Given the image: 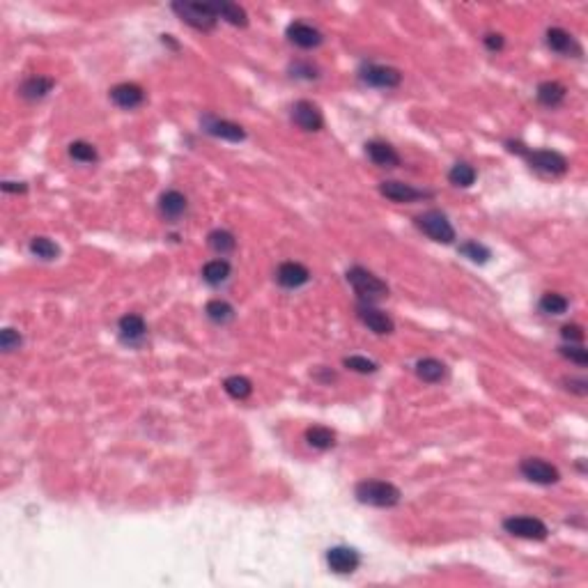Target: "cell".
<instances>
[{"label": "cell", "mask_w": 588, "mask_h": 588, "mask_svg": "<svg viewBox=\"0 0 588 588\" xmlns=\"http://www.w3.org/2000/svg\"><path fill=\"white\" fill-rule=\"evenodd\" d=\"M357 499L377 508H391L400 501V489L386 480H364L357 485Z\"/></svg>", "instance_id": "6da1fadb"}, {"label": "cell", "mask_w": 588, "mask_h": 588, "mask_svg": "<svg viewBox=\"0 0 588 588\" xmlns=\"http://www.w3.org/2000/svg\"><path fill=\"white\" fill-rule=\"evenodd\" d=\"M348 281L350 285L354 288V292L359 294L361 299H366V301H377V299H384L389 294V285L379 281L375 274H370V271H366V269H361V267H352L348 271Z\"/></svg>", "instance_id": "7a4b0ae2"}, {"label": "cell", "mask_w": 588, "mask_h": 588, "mask_svg": "<svg viewBox=\"0 0 588 588\" xmlns=\"http://www.w3.org/2000/svg\"><path fill=\"white\" fill-rule=\"evenodd\" d=\"M172 10L179 14L184 24L193 26L195 30H212L218 21L212 3H175Z\"/></svg>", "instance_id": "3957f363"}, {"label": "cell", "mask_w": 588, "mask_h": 588, "mask_svg": "<svg viewBox=\"0 0 588 588\" xmlns=\"http://www.w3.org/2000/svg\"><path fill=\"white\" fill-rule=\"evenodd\" d=\"M416 225L430 239L439 241V244H450V241L455 239V230H453V225H450V221L441 212H434V209L432 212L420 214L416 218Z\"/></svg>", "instance_id": "277c9868"}, {"label": "cell", "mask_w": 588, "mask_h": 588, "mask_svg": "<svg viewBox=\"0 0 588 588\" xmlns=\"http://www.w3.org/2000/svg\"><path fill=\"white\" fill-rule=\"evenodd\" d=\"M526 159H529L531 168L547 172V175H563L568 170V159L559 152H552V149H533V152H526Z\"/></svg>", "instance_id": "5b68a950"}, {"label": "cell", "mask_w": 588, "mask_h": 588, "mask_svg": "<svg viewBox=\"0 0 588 588\" xmlns=\"http://www.w3.org/2000/svg\"><path fill=\"white\" fill-rule=\"evenodd\" d=\"M503 529L510 535H517V538L524 540H545L549 533L545 522H540L535 517H508L503 522Z\"/></svg>", "instance_id": "8992f818"}, {"label": "cell", "mask_w": 588, "mask_h": 588, "mask_svg": "<svg viewBox=\"0 0 588 588\" xmlns=\"http://www.w3.org/2000/svg\"><path fill=\"white\" fill-rule=\"evenodd\" d=\"M519 471L524 473V478H529L531 482H538V485H552L561 478L559 469L554 464L545 462L540 457H526L519 464Z\"/></svg>", "instance_id": "52a82bcc"}, {"label": "cell", "mask_w": 588, "mask_h": 588, "mask_svg": "<svg viewBox=\"0 0 588 588\" xmlns=\"http://www.w3.org/2000/svg\"><path fill=\"white\" fill-rule=\"evenodd\" d=\"M361 79L368 85L375 88H395L400 85L402 74L395 70V67H382V65H368L361 70Z\"/></svg>", "instance_id": "ba28073f"}, {"label": "cell", "mask_w": 588, "mask_h": 588, "mask_svg": "<svg viewBox=\"0 0 588 588\" xmlns=\"http://www.w3.org/2000/svg\"><path fill=\"white\" fill-rule=\"evenodd\" d=\"M327 563L329 568L338 572V575H350L359 568V552L352 547H331L327 552Z\"/></svg>", "instance_id": "9c48e42d"}, {"label": "cell", "mask_w": 588, "mask_h": 588, "mask_svg": "<svg viewBox=\"0 0 588 588\" xmlns=\"http://www.w3.org/2000/svg\"><path fill=\"white\" fill-rule=\"evenodd\" d=\"M292 120H294V124H297L299 129H304V131H320L322 124H324L320 108L315 106V104H311V101H297V104H294Z\"/></svg>", "instance_id": "30bf717a"}, {"label": "cell", "mask_w": 588, "mask_h": 588, "mask_svg": "<svg viewBox=\"0 0 588 588\" xmlns=\"http://www.w3.org/2000/svg\"><path fill=\"white\" fill-rule=\"evenodd\" d=\"M288 37L292 44H297L301 49H315L322 44V33L318 28L304 24V21H294L288 28Z\"/></svg>", "instance_id": "8fae6325"}, {"label": "cell", "mask_w": 588, "mask_h": 588, "mask_svg": "<svg viewBox=\"0 0 588 588\" xmlns=\"http://www.w3.org/2000/svg\"><path fill=\"white\" fill-rule=\"evenodd\" d=\"M276 281L283 288H301V285L311 281V271L304 265H299V262H283L276 271Z\"/></svg>", "instance_id": "7c38bea8"}, {"label": "cell", "mask_w": 588, "mask_h": 588, "mask_svg": "<svg viewBox=\"0 0 588 588\" xmlns=\"http://www.w3.org/2000/svg\"><path fill=\"white\" fill-rule=\"evenodd\" d=\"M359 318H361V322H364L368 329L375 331V334H379V336L393 334V329H395L393 320H391L386 313L377 311V308H373V306H361L359 308Z\"/></svg>", "instance_id": "4fadbf2b"}, {"label": "cell", "mask_w": 588, "mask_h": 588, "mask_svg": "<svg viewBox=\"0 0 588 588\" xmlns=\"http://www.w3.org/2000/svg\"><path fill=\"white\" fill-rule=\"evenodd\" d=\"M111 99L117 104L120 108H136L140 106L142 99H145V92H142L140 85L136 83H120L111 90Z\"/></svg>", "instance_id": "5bb4252c"}, {"label": "cell", "mask_w": 588, "mask_h": 588, "mask_svg": "<svg viewBox=\"0 0 588 588\" xmlns=\"http://www.w3.org/2000/svg\"><path fill=\"white\" fill-rule=\"evenodd\" d=\"M202 124H205L207 133L218 136V138H225V140H232V142L244 140V136H246L239 124L228 122V120H218V117H209L207 115L205 120H202Z\"/></svg>", "instance_id": "9a60e30c"}, {"label": "cell", "mask_w": 588, "mask_h": 588, "mask_svg": "<svg viewBox=\"0 0 588 588\" xmlns=\"http://www.w3.org/2000/svg\"><path fill=\"white\" fill-rule=\"evenodd\" d=\"M366 152H368V156H370V161L382 165V168H393V165L400 163V156H398V152L389 145V142L373 140L366 145Z\"/></svg>", "instance_id": "2e32d148"}, {"label": "cell", "mask_w": 588, "mask_h": 588, "mask_svg": "<svg viewBox=\"0 0 588 588\" xmlns=\"http://www.w3.org/2000/svg\"><path fill=\"white\" fill-rule=\"evenodd\" d=\"M547 44H549V49L556 51V54H575L579 56L582 54V49L577 47V42H575V37H572L568 30H563V28H549L547 30Z\"/></svg>", "instance_id": "e0dca14e"}, {"label": "cell", "mask_w": 588, "mask_h": 588, "mask_svg": "<svg viewBox=\"0 0 588 588\" xmlns=\"http://www.w3.org/2000/svg\"><path fill=\"white\" fill-rule=\"evenodd\" d=\"M379 191L382 195H386L389 200H395V202H411V200L423 198V193L405 182H382Z\"/></svg>", "instance_id": "ac0fdd59"}, {"label": "cell", "mask_w": 588, "mask_h": 588, "mask_svg": "<svg viewBox=\"0 0 588 588\" xmlns=\"http://www.w3.org/2000/svg\"><path fill=\"white\" fill-rule=\"evenodd\" d=\"M159 212L165 218H179L186 212V198L179 191H165L159 200Z\"/></svg>", "instance_id": "d6986e66"}, {"label": "cell", "mask_w": 588, "mask_h": 588, "mask_svg": "<svg viewBox=\"0 0 588 588\" xmlns=\"http://www.w3.org/2000/svg\"><path fill=\"white\" fill-rule=\"evenodd\" d=\"M145 331H147L145 320H142L140 315L129 313V315H124V318L120 320V336H122L124 341H129V343L140 341V338L145 336Z\"/></svg>", "instance_id": "ffe728a7"}, {"label": "cell", "mask_w": 588, "mask_h": 588, "mask_svg": "<svg viewBox=\"0 0 588 588\" xmlns=\"http://www.w3.org/2000/svg\"><path fill=\"white\" fill-rule=\"evenodd\" d=\"M306 441H308V446H313L318 450H329V448H334V443H336V432L324 425H313L306 430Z\"/></svg>", "instance_id": "44dd1931"}, {"label": "cell", "mask_w": 588, "mask_h": 588, "mask_svg": "<svg viewBox=\"0 0 588 588\" xmlns=\"http://www.w3.org/2000/svg\"><path fill=\"white\" fill-rule=\"evenodd\" d=\"M51 88H54V79H47V76H30L28 81H24V85H21V95L26 97V99H42V97H47L51 92Z\"/></svg>", "instance_id": "7402d4cb"}, {"label": "cell", "mask_w": 588, "mask_h": 588, "mask_svg": "<svg viewBox=\"0 0 588 588\" xmlns=\"http://www.w3.org/2000/svg\"><path fill=\"white\" fill-rule=\"evenodd\" d=\"M563 99H565V88L561 85V83H556V81H545V83H540V88H538V101L542 104V106L554 108V106H559Z\"/></svg>", "instance_id": "603a6c76"}, {"label": "cell", "mask_w": 588, "mask_h": 588, "mask_svg": "<svg viewBox=\"0 0 588 588\" xmlns=\"http://www.w3.org/2000/svg\"><path fill=\"white\" fill-rule=\"evenodd\" d=\"M416 375L423 382L436 384V382H441L443 377H446V366H443L441 361H436V359H420L418 364H416Z\"/></svg>", "instance_id": "cb8c5ba5"}, {"label": "cell", "mask_w": 588, "mask_h": 588, "mask_svg": "<svg viewBox=\"0 0 588 588\" xmlns=\"http://www.w3.org/2000/svg\"><path fill=\"white\" fill-rule=\"evenodd\" d=\"M212 7H214V12H216L218 19H225V21H228V24H232V26H241V28H244V26L248 24L246 12L241 10L239 5H235V3H212Z\"/></svg>", "instance_id": "d4e9b609"}, {"label": "cell", "mask_w": 588, "mask_h": 588, "mask_svg": "<svg viewBox=\"0 0 588 588\" xmlns=\"http://www.w3.org/2000/svg\"><path fill=\"white\" fill-rule=\"evenodd\" d=\"M230 276V262L228 260H209L205 267H202V278L209 285H221L223 281H228Z\"/></svg>", "instance_id": "484cf974"}, {"label": "cell", "mask_w": 588, "mask_h": 588, "mask_svg": "<svg viewBox=\"0 0 588 588\" xmlns=\"http://www.w3.org/2000/svg\"><path fill=\"white\" fill-rule=\"evenodd\" d=\"M223 389H225V393L230 398H235V400H246V398L253 393V384L241 375L228 377V379L223 382Z\"/></svg>", "instance_id": "4316f807"}, {"label": "cell", "mask_w": 588, "mask_h": 588, "mask_svg": "<svg viewBox=\"0 0 588 588\" xmlns=\"http://www.w3.org/2000/svg\"><path fill=\"white\" fill-rule=\"evenodd\" d=\"M205 313H207V318L216 322V324H225V322H230L232 318H235V308H232L228 301H223V299H212L207 304L205 308Z\"/></svg>", "instance_id": "83f0119b"}, {"label": "cell", "mask_w": 588, "mask_h": 588, "mask_svg": "<svg viewBox=\"0 0 588 588\" xmlns=\"http://www.w3.org/2000/svg\"><path fill=\"white\" fill-rule=\"evenodd\" d=\"M448 179L455 186L466 188V186H471L473 182H476V170H473V165H469V163H455L448 172Z\"/></svg>", "instance_id": "f1b7e54d"}, {"label": "cell", "mask_w": 588, "mask_h": 588, "mask_svg": "<svg viewBox=\"0 0 588 588\" xmlns=\"http://www.w3.org/2000/svg\"><path fill=\"white\" fill-rule=\"evenodd\" d=\"M30 251L42 260H54V258H58L60 248H58L56 241H51L49 237H35L33 241H30Z\"/></svg>", "instance_id": "f546056e"}, {"label": "cell", "mask_w": 588, "mask_h": 588, "mask_svg": "<svg viewBox=\"0 0 588 588\" xmlns=\"http://www.w3.org/2000/svg\"><path fill=\"white\" fill-rule=\"evenodd\" d=\"M540 311L547 315H563L568 311V299H565L563 294L547 292L545 297L540 299Z\"/></svg>", "instance_id": "4dcf8cb0"}, {"label": "cell", "mask_w": 588, "mask_h": 588, "mask_svg": "<svg viewBox=\"0 0 588 588\" xmlns=\"http://www.w3.org/2000/svg\"><path fill=\"white\" fill-rule=\"evenodd\" d=\"M209 246H212L216 253H230V251H235L237 241H235V237L230 235V232L214 230L212 235H209Z\"/></svg>", "instance_id": "1f68e13d"}, {"label": "cell", "mask_w": 588, "mask_h": 588, "mask_svg": "<svg viewBox=\"0 0 588 588\" xmlns=\"http://www.w3.org/2000/svg\"><path fill=\"white\" fill-rule=\"evenodd\" d=\"M70 154H72V159H76V161H81V163H92V161H97V149L90 145V142H85V140L72 142V145H70Z\"/></svg>", "instance_id": "d6a6232c"}, {"label": "cell", "mask_w": 588, "mask_h": 588, "mask_svg": "<svg viewBox=\"0 0 588 588\" xmlns=\"http://www.w3.org/2000/svg\"><path fill=\"white\" fill-rule=\"evenodd\" d=\"M459 253L464 255V258H469L471 262H487L489 258V251L478 241H466V244L459 246Z\"/></svg>", "instance_id": "836d02e7"}, {"label": "cell", "mask_w": 588, "mask_h": 588, "mask_svg": "<svg viewBox=\"0 0 588 588\" xmlns=\"http://www.w3.org/2000/svg\"><path fill=\"white\" fill-rule=\"evenodd\" d=\"M0 348H3V352H14V350H19V348H21V336H19V331L5 329L3 334H0Z\"/></svg>", "instance_id": "e575fe53"}, {"label": "cell", "mask_w": 588, "mask_h": 588, "mask_svg": "<svg viewBox=\"0 0 588 588\" xmlns=\"http://www.w3.org/2000/svg\"><path fill=\"white\" fill-rule=\"evenodd\" d=\"M345 366L352 368V370H357V373H364V375L377 370V366L373 364V361H368L364 357H348L345 359Z\"/></svg>", "instance_id": "d590c367"}, {"label": "cell", "mask_w": 588, "mask_h": 588, "mask_svg": "<svg viewBox=\"0 0 588 588\" xmlns=\"http://www.w3.org/2000/svg\"><path fill=\"white\" fill-rule=\"evenodd\" d=\"M561 354L565 359H570V361H575V364L579 366H586L588 364V352L584 348H561Z\"/></svg>", "instance_id": "8d00e7d4"}, {"label": "cell", "mask_w": 588, "mask_h": 588, "mask_svg": "<svg viewBox=\"0 0 588 588\" xmlns=\"http://www.w3.org/2000/svg\"><path fill=\"white\" fill-rule=\"evenodd\" d=\"M561 336L570 343H582L584 341V329L577 327V324H565V327L561 329Z\"/></svg>", "instance_id": "74e56055"}, {"label": "cell", "mask_w": 588, "mask_h": 588, "mask_svg": "<svg viewBox=\"0 0 588 588\" xmlns=\"http://www.w3.org/2000/svg\"><path fill=\"white\" fill-rule=\"evenodd\" d=\"M482 42H485V47L489 51H501L503 49V37L501 35H494V33H489L482 37Z\"/></svg>", "instance_id": "f35d334b"}, {"label": "cell", "mask_w": 588, "mask_h": 588, "mask_svg": "<svg viewBox=\"0 0 588 588\" xmlns=\"http://www.w3.org/2000/svg\"><path fill=\"white\" fill-rule=\"evenodd\" d=\"M568 389L575 391V393H579V395H586V393H588L586 379H570V382H568Z\"/></svg>", "instance_id": "ab89813d"}, {"label": "cell", "mask_w": 588, "mask_h": 588, "mask_svg": "<svg viewBox=\"0 0 588 588\" xmlns=\"http://www.w3.org/2000/svg\"><path fill=\"white\" fill-rule=\"evenodd\" d=\"M3 191H7V193H12V191H26V186H24V184L17 186V182H5V184H3Z\"/></svg>", "instance_id": "60d3db41"}]
</instances>
